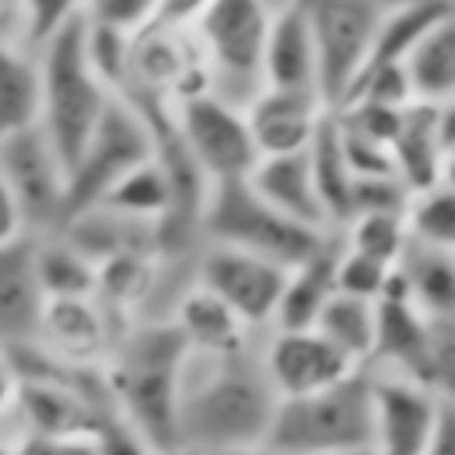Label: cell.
Instances as JSON below:
<instances>
[{"mask_svg":"<svg viewBox=\"0 0 455 455\" xmlns=\"http://www.w3.org/2000/svg\"><path fill=\"white\" fill-rule=\"evenodd\" d=\"M277 405L281 398L263 370L259 348L238 355L192 352L181 373V448L217 455L267 444Z\"/></svg>","mask_w":455,"mask_h":455,"instance_id":"1","label":"cell"},{"mask_svg":"<svg viewBox=\"0 0 455 455\" xmlns=\"http://www.w3.org/2000/svg\"><path fill=\"white\" fill-rule=\"evenodd\" d=\"M192 348L174 320L128 327L107 363L110 405L153 455L181 448V373Z\"/></svg>","mask_w":455,"mask_h":455,"instance_id":"2","label":"cell"},{"mask_svg":"<svg viewBox=\"0 0 455 455\" xmlns=\"http://www.w3.org/2000/svg\"><path fill=\"white\" fill-rule=\"evenodd\" d=\"M89 18L78 14L64 32H57L39 50V71H43V132L57 146L68 174L75 160L82 156L89 135L96 132L100 117L107 114L110 100L117 96L92 68L85 50Z\"/></svg>","mask_w":455,"mask_h":455,"instance_id":"3","label":"cell"},{"mask_svg":"<svg viewBox=\"0 0 455 455\" xmlns=\"http://www.w3.org/2000/svg\"><path fill=\"white\" fill-rule=\"evenodd\" d=\"M267 444L277 455H366L373 451V380L370 370L277 405Z\"/></svg>","mask_w":455,"mask_h":455,"instance_id":"4","label":"cell"},{"mask_svg":"<svg viewBox=\"0 0 455 455\" xmlns=\"http://www.w3.org/2000/svg\"><path fill=\"white\" fill-rule=\"evenodd\" d=\"M203 242L213 245H231L263 259H274L288 270L302 267L316 252L331 245L334 235L306 228L270 206L249 181H231V185H213L203 206Z\"/></svg>","mask_w":455,"mask_h":455,"instance_id":"5","label":"cell"},{"mask_svg":"<svg viewBox=\"0 0 455 455\" xmlns=\"http://www.w3.org/2000/svg\"><path fill=\"white\" fill-rule=\"evenodd\" d=\"M274 11L270 0H213L192 25L210 64L213 92L242 110L267 89L263 60Z\"/></svg>","mask_w":455,"mask_h":455,"instance_id":"6","label":"cell"},{"mask_svg":"<svg viewBox=\"0 0 455 455\" xmlns=\"http://www.w3.org/2000/svg\"><path fill=\"white\" fill-rule=\"evenodd\" d=\"M153 156H156V135L149 117L142 114V107H135L128 96L117 92L68 174V220L82 210L100 206L103 196L124 174L149 164Z\"/></svg>","mask_w":455,"mask_h":455,"instance_id":"7","label":"cell"},{"mask_svg":"<svg viewBox=\"0 0 455 455\" xmlns=\"http://www.w3.org/2000/svg\"><path fill=\"white\" fill-rule=\"evenodd\" d=\"M306 11L316 39L320 96L338 110L373 57L384 11L373 0H306Z\"/></svg>","mask_w":455,"mask_h":455,"instance_id":"8","label":"cell"},{"mask_svg":"<svg viewBox=\"0 0 455 455\" xmlns=\"http://www.w3.org/2000/svg\"><path fill=\"white\" fill-rule=\"evenodd\" d=\"M171 117L185 149L192 153L210 185L249 181L259 164V149L242 107L220 100L217 92H203L185 103H174Z\"/></svg>","mask_w":455,"mask_h":455,"instance_id":"9","label":"cell"},{"mask_svg":"<svg viewBox=\"0 0 455 455\" xmlns=\"http://www.w3.org/2000/svg\"><path fill=\"white\" fill-rule=\"evenodd\" d=\"M0 174L7 178L25 228L36 238L57 235L68 220V167L43 132V124L25 128L0 142Z\"/></svg>","mask_w":455,"mask_h":455,"instance_id":"10","label":"cell"},{"mask_svg":"<svg viewBox=\"0 0 455 455\" xmlns=\"http://www.w3.org/2000/svg\"><path fill=\"white\" fill-rule=\"evenodd\" d=\"M288 274L291 270L274 259H263L231 245H213V242H203L192 263L196 284L213 291L252 331H274Z\"/></svg>","mask_w":455,"mask_h":455,"instance_id":"11","label":"cell"},{"mask_svg":"<svg viewBox=\"0 0 455 455\" xmlns=\"http://www.w3.org/2000/svg\"><path fill=\"white\" fill-rule=\"evenodd\" d=\"M373 380V455H423L444 398L405 373L370 370Z\"/></svg>","mask_w":455,"mask_h":455,"instance_id":"12","label":"cell"},{"mask_svg":"<svg viewBox=\"0 0 455 455\" xmlns=\"http://www.w3.org/2000/svg\"><path fill=\"white\" fill-rule=\"evenodd\" d=\"M259 359H263V370L281 402L327 391L363 370L338 345H331L316 327L267 331V338L259 345Z\"/></svg>","mask_w":455,"mask_h":455,"instance_id":"13","label":"cell"},{"mask_svg":"<svg viewBox=\"0 0 455 455\" xmlns=\"http://www.w3.org/2000/svg\"><path fill=\"white\" fill-rule=\"evenodd\" d=\"M50 295L39 277V238L21 235L0 245V348L39 341Z\"/></svg>","mask_w":455,"mask_h":455,"instance_id":"14","label":"cell"},{"mask_svg":"<svg viewBox=\"0 0 455 455\" xmlns=\"http://www.w3.org/2000/svg\"><path fill=\"white\" fill-rule=\"evenodd\" d=\"M36 345L64 366L96 370L100 363H110L117 338L110 331V313L100 306L96 295L92 299H50Z\"/></svg>","mask_w":455,"mask_h":455,"instance_id":"15","label":"cell"},{"mask_svg":"<svg viewBox=\"0 0 455 455\" xmlns=\"http://www.w3.org/2000/svg\"><path fill=\"white\" fill-rule=\"evenodd\" d=\"M327 114L331 107L323 103L320 92H299V89H263L245 107L259 160L306 153Z\"/></svg>","mask_w":455,"mask_h":455,"instance_id":"16","label":"cell"},{"mask_svg":"<svg viewBox=\"0 0 455 455\" xmlns=\"http://www.w3.org/2000/svg\"><path fill=\"white\" fill-rule=\"evenodd\" d=\"M267 89H299L320 92V64H316V39L309 25L306 0H288L274 11L267 60H263Z\"/></svg>","mask_w":455,"mask_h":455,"instance_id":"17","label":"cell"},{"mask_svg":"<svg viewBox=\"0 0 455 455\" xmlns=\"http://www.w3.org/2000/svg\"><path fill=\"white\" fill-rule=\"evenodd\" d=\"M395 171L409 185L412 196L441 185L444 160H448V139H444V107L434 103H412L402 114V128L391 142Z\"/></svg>","mask_w":455,"mask_h":455,"instance_id":"18","label":"cell"},{"mask_svg":"<svg viewBox=\"0 0 455 455\" xmlns=\"http://www.w3.org/2000/svg\"><path fill=\"white\" fill-rule=\"evenodd\" d=\"M249 185L281 213H288L291 220L338 235L331 228V217L323 210V199L316 192V178H313V164H309V149L306 153H291V156H263L256 164V171L249 174Z\"/></svg>","mask_w":455,"mask_h":455,"instance_id":"19","label":"cell"},{"mask_svg":"<svg viewBox=\"0 0 455 455\" xmlns=\"http://www.w3.org/2000/svg\"><path fill=\"white\" fill-rule=\"evenodd\" d=\"M171 320L178 323V331L185 334L188 348L199 355H238L252 348V327H245L213 291H206L203 284H192L178 295Z\"/></svg>","mask_w":455,"mask_h":455,"instance_id":"20","label":"cell"},{"mask_svg":"<svg viewBox=\"0 0 455 455\" xmlns=\"http://www.w3.org/2000/svg\"><path fill=\"white\" fill-rule=\"evenodd\" d=\"M338 256H341V235L331 238L323 252L306 259L288 274L281 309L274 320V331H309L316 327L327 302L338 295Z\"/></svg>","mask_w":455,"mask_h":455,"instance_id":"21","label":"cell"},{"mask_svg":"<svg viewBox=\"0 0 455 455\" xmlns=\"http://www.w3.org/2000/svg\"><path fill=\"white\" fill-rule=\"evenodd\" d=\"M43 121L39 53L7 39L0 43V142Z\"/></svg>","mask_w":455,"mask_h":455,"instance_id":"22","label":"cell"},{"mask_svg":"<svg viewBox=\"0 0 455 455\" xmlns=\"http://www.w3.org/2000/svg\"><path fill=\"white\" fill-rule=\"evenodd\" d=\"M412 306L430 320H455V252L409 242L398 263Z\"/></svg>","mask_w":455,"mask_h":455,"instance_id":"23","label":"cell"},{"mask_svg":"<svg viewBox=\"0 0 455 455\" xmlns=\"http://www.w3.org/2000/svg\"><path fill=\"white\" fill-rule=\"evenodd\" d=\"M412 92L419 103L451 107L455 103V11L448 7L423 43L405 60Z\"/></svg>","mask_w":455,"mask_h":455,"instance_id":"24","label":"cell"},{"mask_svg":"<svg viewBox=\"0 0 455 455\" xmlns=\"http://www.w3.org/2000/svg\"><path fill=\"white\" fill-rule=\"evenodd\" d=\"M309 164H313V178H316V192L323 199V210L331 217V228L341 231L352 220V192H355V171L345 156V142H341V128L334 110L323 117L313 146H309Z\"/></svg>","mask_w":455,"mask_h":455,"instance_id":"25","label":"cell"},{"mask_svg":"<svg viewBox=\"0 0 455 455\" xmlns=\"http://www.w3.org/2000/svg\"><path fill=\"white\" fill-rule=\"evenodd\" d=\"M316 331L331 345H338L355 366L370 370V363L377 355V334H380V302L338 291L327 302V309L320 313Z\"/></svg>","mask_w":455,"mask_h":455,"instance_id":"26","label":"cell"},{"mask_svg":"<svg viewBox=\"0 0 455 455\" xmlns=\"http://www.w3.org/2000/svg\"><path fill=\"white\" fill-rule=\"evenodd\" d=\"M103 210H114V213H124V217H135V220H149V224H160L164 217H171L174 210V185L167 178V171L160 167V160L153 156L149 164L135 167L132 174H124L100 203Z\"/></svg>","mask_w":455,"mask_h":455,"instance_id":"27","label":"cell"},{"mask_svg":"<svg viewBox=\"0 0 455 455\" xmlns=\"http://www.w3.org/2000/svg\"><path fill=\"white\" fill-rule=\"evenodd\" d=\"M39 277L50 299H92L100 267L64 235L39 238Z\"/></svg>","mask_w":455,"mask_h":455,"instance_id":"28","label":"cell"},{"mask_svg":"<svg viewBox=\"0 0 455 455\" xmlns=\"http://www.w3.org/2000/svg\"><path fill=\"white\" fill-rule=\"evenodd\" d=\"M448 11V0H434V4H419V7H398V11H384L380 18V32H377V46L366 68H380V64H405L412 57V50L423 43V36L437 25V18Z\"/></svg>","mask_w":455,"mask_h":455,"instance_id":"29","label":"cell"},{"mask_svg":"<svg viewBox=\"0 0 455 455\" xmlns=\"http://www.w3.org/2000/svg\"><path fill=\"white\" fill-rule=\"evenodd\" d=\"M156 259L160 256H114L100 263L96 299L107 313L139 309L156 288Z\"/></svg>","mask_w":455,"mask_h":455,"instance_id":"30","label":"cell"},{"mask_svg":"<svg viewBox=\"0 0 455 455\" xmlns=\"http://www.w3.org/2000/svg\"><path fill=\"white\" fill-rule=\"evenodd\" d=\"M338 235H341L345 249L373 256L387 267H398L412 242L405 213H363V217H352Z\"/></svg>","mask_w":455,"mask_h":455,"instance_id":"31","label":"cell"},{"mask_svg":"<svg viewBox=\"0 0 455 455\" xmlns=\"http://www.w3.org/2000/svg\"><path fill=\"white\" fill-rule=\"evenodd\" d=\"M405 220H409L412 242L455 252V188H448L444 181L412 196Z\"/></svg>","mask_w":455,"mask_h":455,"instance_id":"32","label":"cell"},{"mask_svg":"<svg viewBox=\"0 0 455 455\" xmlns=\"http://www.w3.org/2000/svg\"><path fill=\"white\" fill-rule=\"evenodd\" d=\"M78 14H85L82 0H21V7H18V43L28 46L32 53H39Z\"/></svg>","mask_w":455,"mask_h":455,"instance_id":"33","label":"cell"},{"mask_svg":"<svg viewBox=\"0 0 455 455\" xmlns=\"http://www.w3.org/2000/svg\"><path fill=\"white\" fill-rule=\"evenodd\" d=\"M391 274L395 267L373 259V256H363V252H352L345 249L341 242V256H338V291L345 295H355V299H370V302H380L387 284H391Z\"/></svg>","mask_w":455,"mask_h":455,"instance_id":"34","label":"cell"},{"mask_svg":"<svg viewBox=\"0 0 455 455\" xmlns=\"http://www.w3.org/2000/svg\"><path fill=\"white\" fill-rule=\"evenodd\" d=\"M160 11H164V0H92L85 14L100 25L121 28L128 36H142L160 21Z\"/></svg>","mask_w":455,"mask_h":455,"instance_id":"35","label":"cell"},{"mask_svg":"<svg viewBox=\"0 0 455 455\" xmlns=\"http://www.w3.org/2000/svg\"><path fill=\"white\" fill-rule=\"evenodd\" d=\"M14 455H103L100 430L96 434H21L14 441Z\"/></svg>","mask_w":455,"mask_h":455,"instance_id":"36","label":"cell"},{"mask_svg":"<svg viewBox=\"0 0 455 455\" xmlns=\"http://www.w3.org/2000/svg\"><path fill=\"white\" fill-rule=\"evenodd\" d=\"M21 402V370L7 348H0V423L18 412Z\"/></svg>","mask_w":455,"mask_h":455,"instance_id":"37","label":"cell"},{"mask_svg":"<svg viewBox=\"0 0 455 455\" xmlns=\"http://www.w3.org/2000/svg\"><path fill=\"white\" fill-rule=\"evenodd\" d=\"M21 235H28L25 217H21V206H18V199H14L11 185H7V178L0 174V245H4V242H14V238H21Z\"/></svg>","mask_w":455,"mask_h":455,"instance_id":"38","label":"cell"},{"mask_svg":"<svg viewBox=\"0 0 455 455\" xmlns=\"http://www.w3.org/2000/svg\"><path fill=\"white\" fill-rule=\"evenodd\" d=\"M423 455H455V402L451 398H444L437 430H434V437H430Z\"/></svg>","mask_w":455,"mask_h":455,"instance_id":"39","label":"cell"},{"mask_svg":"<svg viewBox=\"0 0 455 455\" xmlns=\"http://www.w3.org/2000/svg\"><path fill=\"white\" fill-rule=\"evenodd\" d=\"M18 7L21 0H0V43H18Z\"/></svg>","mask_w":455,"mask_h":455,"instance_id":"40","label":"cell"},{"mask_svg":"<svg viewBox=\"0 0 455 455\" xmlns=\"http://www.w3.org/2000/svg\"><path fill=\"white\" fill-rule=\"evenodd\" d=\"M217 455H277L270 444H249V448H228V451H217Z\"/></svg>","mask_w":455,"mask_h":455,"instance_id":"41","label":"cell"},{"mask_svg":"<svg viewBox=\"0 0 455 455\" xmlns=\"http://www.w3.org/2000/svg\"><path fill=\"white\" fill-rule=\"evenodd\" d=\"M444 139H448V149H455V103L444 107Z\"/></svg>","mask_w":455,"mask_h":455,"instance_id":"42","label":"cell"},{"mask_svg":"<svg viewBox=\"0 0 455 455\" xmlns=\"http://www.w3.org/2000/svg\"><path fill=\"white\" fill-rule=\"evenodd\" d=\"M380 11H398V7H419V4H434V0H373Z\"/></svg>","mask_w":455,"mask_h":455,"instance_id":"43","label":"cell"},{"mask_svg":"<svg viewBox=\"0 0 455 455\" xmlns=\"http://www.w3.org/2000/svg\"><path fill=\"white\" fill-rule=\"evenodd\" d=\"M448 188H455V149H448V160H444V178H441Z\"/></svg>","mask_w":455,"mask_h":455,"instance_id":"44","label":"cell"},{"mask_svg":"<svg viewBox=\"0 0 455 455\" xmlns=\"http://www.w3.org/2000/svg\"><path fill=\"white\" fill-rule=\"evenodd\" d=\"M0 455H14V444H0Z\"/></svg>","mask_w":455,"mask_h":455,"instance_id":"45","label":"cell"},{"mask_svg":"<svg viewBox=\"0 0 455 455\" xmlns=\"http://www.w3.org/2000/svg\"><path fill=\"white\" fill-rule=\"evenodd\" d=\"M82 4H85V11H89V4H92V0H82Z\"/></svg>","mask_w":455,"mask_h":455,"instance_id":"46","label":"cell"},{"mask_svg":"<svg viewBox=\"0 0 455 455\" xmlns=\"http://www.w3.org/2000/svg\"><path fill=\"white\" fill-rule=\"evenodd\" d=\"M448 7H451V11H455V0H448Z\"/></svg>","mask_w":455,"mask_h":455,"instance_id":"47","label":"cell"}]
</instances>
